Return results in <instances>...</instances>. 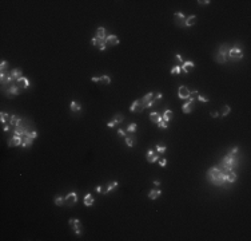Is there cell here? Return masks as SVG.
I'll return each mask as SVG.
<instances>
[{
  "label": "cell",
  "mask_w": 251,
  "mask_h": 241,
  "mask_svg": "<svg viewBox=\"0 0 251 241\" xmlns=\"http://www.w3.org/2000/svg\"><path fill=\"white\" fill-rule=\"evenodd\" d=\"M198 3H199V5H207V4H210L211 1H210V0H203V1H201V0H199Z\"/></svg>",
  "instance_id": "cell-44"
},
{
  "label": "cell",
  "mask_w": 251,
  "mask_h": 241,
  "mask_svg": "<svg viewBox=\"0 0 251 241\" xmlns=\"http://www.w3.org/2000/svg\"><path fill=\"white\" fill-rule=\"evenodd\" d=\"M123 120H124V118H123V115H122V114H116L115 117L112 118V119H111V120H110V122H108V123H107V126H108V127H115L116 125L122 123Z\"/></svg>",
  "instance_id": "cell-11"
},
{
  "label": "cell",
  "mask_w": 251,
  "mask_h": 241,
  "mask_svg": "<svg viewBox=\"0 0 251 241\" xmlns=\"http://www.w3.org/2000/svg\"><path fill=\"white\" fill-rule=\"evenodd\" d=\"M68 224H70V226L75 230V233H76L77 236H80L81 234V224H80V221L73 218V220H70V221H68Z\"/></svg>",
  "instance_id": "cell-8"
},
{
  "label": "cell",
  "mask_w": 251,
  "mask_h": 241,
  "mask_svg": "<svg viewBox=\"0 0 251 241\" xmlns=\"http://www.w3.org/2000/svg\"><path fill=\"white\" fill-rule=\"evenodd\" d=\"M194 67H195V64H194V62H190V60H186V62L182 63V71L184 72V74H188L191 70H194Z\"/></svg>",
  "instance_id": "cell-13"
},
{
  "label": "cell",
  "mask_w": 251,
  "mask_h": 241,
  "mask_svg": "<svg viewBox=\"0 0 251 241\" xmlns=\"http://www.w3.org/2000/svg\"><path fill=\"white\" fill-rule=\"evenodd\" d=\"M70 109L72 110L73 113H79V111H80L81 110V106H80V103H77V102H71L70 103Z\"/></svg>",
  "instance_id": "cell-27"
},
{
  "label": "cell",
  "mask_w": 251,
  "mask_h": 241,
  "mask_svg": "<svg viewBox=\"0 0 251 241\" xmlns=\"http://www.w3.org/2000/svg\"><path fill=\"white\" fill-rule=\"evenodd\" d=\"M211 117H213V118L219 117V113H216V111H214V113H211Z\"/></svg>",
  "instance_id": "cell-50"
},
{
  "label": "cell",
  "mask_w": 251,
  "mask_h": 241,
  "mask_svg": "<svg viewBox=\"0 0 251 241\" xmlns=\"http://www.w3.org/2000/svg\"><path fill=\"white\" fill-rule=\"evenodd\" d=\"M96 192H98V193H102V192H103L102 186H96Z\"/></svg>",
  "instance_id": "cell-51"
},
{
  "label": "cell",
  "mask_w": 251,
  "mask_h": 241,
  "mask_svg": "<svg viewBox=\"0 0 251 241\" xmlns=\"http://www.w3.org/2000/svg\"><path fill=\"white\" fill-rule=\"evenodd\" d=\"M32 141L30 137H23V144H22V146L23 148H30V146H32Z\"/></svg>",
  "instance_id": "cell-31"
},
{
  "label": "cell",
  "mask_w": 251,
  "mask_h": 241,
  "mask_svg": "<svg viewBox=\"0 0 251 241\" xmlns=\"http://www.w3.org/2000/svg\"><path fill=\"white\" fill-rule=\"evenodd\" d=\"M118 185H119V183H118V181H112V182H110L108 183V186H107V189H106V194H108V193H110V192L111 190H114V189H116V188H118Z\"/></svg>",
  "instance_id": "cell-28"
},
{
  "label": "cell",
  "mask_w": 251,
  "mask_h": 241,
  "mask_svg": "<svg viewBox=\"0 0 251 241\" xmlns=\"http://www.w3.org/2000/svg\"><path fill=\"white\" fill-rule=\"evenodd\" d=\"M195 23H196V16L195 15H191L188 18H186V23H184L186 27H192Z\"/></svg>",
  "instance_id": "cell-24"
},
{
  "label": "cell",
  "mask_w": 251,
  "mask_h": 241,
  "mask_svg": "<svg viewBox=\"0 0 251 241\" xmlns=\"http://www.w3.org/2000/svg\"><path fill=\"white\" fill-rule=\"evenodd\" d=\"M167 150V148L164 146V145H156V148H155V152L158 153L159 156H162V154H164Z\"/></svg>",
  "instance_id": "cell-32"
},
{
  "label": "cell",
  "mask_w": 251,
  "mask_h": 241,
  "mask_svg": "<svg viewBox=\"0 0 251 241\" xmlns=\"http://www.w3.org/2000/svg\"><path fill=\"white\" fill-rule=\"evenodd\" d=\"M175 59H176L179 63H183V58H182L180 54H176V55H175Z\"/></svg>",
  "instance_id": "cell-45"
},
{
  "label": "cell",
  "mask_w": 251,
  "mask_h": 241,
  "mask_svg": "<svg viewBox=\"0 0 251 241\" xmlns=\"http://www.w3.org/2000/svg\"><path fill=\"white\" fill-rule=\"evenodd\" d=\"M91 81H92V82H99V81H100V78H99V76H92V78H91Z\"/></svg>",
  "instance_id": "cell-49"
},
{
  "label": "cell",
  "mask_w": 251,
  "mask_h": 241,
  "mask_svg": "<svg viewBox=\"0 0 251 241\" xmlns=\"http://www.w3.org/2000/svg\"><path fill=\"white\" fill-rule=\"evenodd\" d=\"M178 97H179V99H188L190 98V90L187 89L186 86H179Z\"/></svg>",
  "instance_id": "cell-10"
},
{
  "label": "cell",
  "mask_w": 251,
  "mask_h": 241,
  "mask_svg": "<svg viewBox=\"0 0 251 241\" xmlns=\"http://www.w3.org/2000/svg\"><path fill=\"white\" fill-rule=\"evenodd\" d=\"M180 72H182L180 66H174L171 68V75H176V74H180Z\"/></svg>",
  "instance_id": "cell-37"
},
{
  "label": "cell",
  "mask_w": 251,
  "mask_h": 241,
  "mask_svg": "<svg viewBox=\"0 0 251 241\" xmlns=\"http://www.w3.org/2000/svg\"><path fill=\"white\" fill-rule=\"evenodd\" d=\"M196 99H198V101H199V102H203V103H207V102L210 101L209 98L203 97V95H198V97H196Z\"/></svg>",
  "instance_id": "cell-41"
},
{
  "label": "cell",
  "mask_w": 251,
  "mask_h": 241,
  "mask_svg": "<svg viewBox=\"0 0 251 241\" xmlns=\"http://www.w3.org/2000/svg\"><path fill=\"white\" fill-rule=\"evenodd\" d=\"M230 111H231L230 106L224 105L223 107H222V117H226V115H228V114H230Z\"/></svg>",
  "instance_id": "cell-36"
},
{
  "label": "cell",
  "mask_w": 251,
  "mask_h": 241,
  "mask_svg": "<svg viewBox=\"0 0 251 241\" xmlns=\"http://www.w3.org/2000/svg\"><path fill=\"white\" fill-rule=\"evenodd\" d=\"M16 83H17V85H22V89H28V87H30V81H28L26 76H22L20 79H17Z\"/></svg>",
  "instance_id": "cell-23"
},
{
  "label": "cell",
  "mask_w": 251,
  "mask_h": 241,
  "mask_svg": "<svg viewBox=\"0 0 251 241\" xmlns=\"http://www.w3.org/2000/svg\"><path fill=\"white\" fill-rule=\"evenodd\" d=\"M207 179L210 182L215 183L216 186H220V185L226 183L224 182V171L222 170L220 166H214L209 169L207 170Z\"/></svg>",
  "instance_id": "cell-1"
},
{
  "label": "cell",
  "mask_w": 251,
  "mask_h": 241,
  "mask_svg": "<svg viewBox=\"0 0 251 241\" xmlns=\"http://www.w3.org/2000/svg\"><path fill=\"white\" fill-rule=\"evenodd\" d=\"M154 185H155V186H158V188H159V185H160V181H154Z\"/></svg>",
  "instance_id": "cell-52"
},
{
  "label": "cell",
  "mask_w": 251,
  "mask_h": 241,
  "mask_svg": "<svg viewBox=\"0 0 251 241\" xmlns=\"http://www.w3.org/2000/svg\"><path fill=\"white\" fill-rule=\"evenodd\" d=\"M238 152H239V149H238V148H236V146H235V148H234V149H231V150H230V152H228V153H231V154H236V153H238Z\"/></svg>",
  "instance_id": "cell-48"
},
{
  "label": "cell",
  "mask_w": 251,
  "mask_h": 241,
  "mask_svg": "<svg viewBox=\"0 0 251 241\" xmlns=\"http://www.w3.org/2000/svg\"><path fill=\"white\" fill-rule=\"evenodd\" d=\"M66 205L68 206H72L75 205L77 202V194H76V192H71V193H68V194L66 196Z\"/></svg>",
  "instance_id": "cell-6"
},
{
  "label": "cell",
  "mask_w": 251,
  "mask_h": 241,
  "mask_svg": "<svg viewBox=\"0 0 251 241\" xmlns=\"http://www.w3.org/2000/svg\"><path fill=\"white\" fill-rule=\"evenodd\" d=\"M19 93H20V90L17 86H11L7 90V95H19Z\"/></svg>",
  "instance_id": "cell-26"
},
{
  "label": "cell",
  "mask_w": 251,
  "mask_h": 241,
  "mask_svg": "<svg viewBox=\"0 0 251 241\" xmlns=\"http://www.w3.org/2000/svg\"><path fill=\"white\" fill-rule=\"evenodd\" d=\"M238 178V175L235 174V171H224V182H230V183H234Z\"/></svg>",
  "instance_id": "cell-14"
},
{
  "label": "cell",
  "mask_w": 251,
  "mask_h": 241,
  "mask_svg": "<svg viewBox=\"0 0 251 241\" xmlns=\"http://www.w3.org/2000/svg\"><path fill=\"white\" fill-rule=\"evenodd\" d=\"M228 58L231 59L232 62H238V60H242L243 59V51L239 46H234L232 48L228 50Z\"/></svg>",
  "instance_id": "cell-4"
},
{
  "label": "cell",
  "mask_w": 251,
  "mask_h": 241,
  "mask_svg": "<svg viewBox=\"0 0 251 241\" xmlns=\"http://www.w3.org/2000/svg\"><path fill=\"white\" fill-rule=\"evenodd\" d=\"M162 97H163V95H162V93H158V94H156V95H155V101H156V102H159V101H160V99H162Z\"/></svg>",
  "instance_id": "cell-46"
},
{
  "label": "cell",
  "mask_w": 251,
  "mask_h": 241,
  "mask_svg": "<svg viewBox=\"0 0 251 241\" xmlns=\"http://www.w3.org/2000/svg\"><path fill=\"white\" fill-rule=\"evenodd\" d=\"M142 103H143V106H144V109H148V107H151V106H154L155 103H156V101H155V94L154 93H148V94H146L142 99Z\"/></svg>",
  "instance_id": "cell-5"
},
{
  "label": "cell",
  "mask_w": 251,
  "mask_h": 241,
  "mask_svg": "<svg viewBox=\"0 0 251 241\" xmlns=\"http://www.w3.org/2000/svg\"><path fill=\"white\" fill-rule=\"evenodd\" d=\"M174 20H175V23L178 24V26H184V23H186V18H184V15H183L182 12H175L174 14Z\"/></svg>",
  "instance_id": "cell-15"
},
{
  "label": "cell",
  "mask_w": 251,
  "mask_h": 241,
  "mask_svg": "<svg viewBox=\"0 0 251 241\" xmlns=\"http://www.w3.org/2000/svg\"><path fill=\"white\" fill-rule=\"evenodd\" d=\"M182 110H183V113H184V114L192 113V110H194V101H191V99H190L187 103H184V105L182 106Z\"/></svg>",
  "instance_id": "cell-16"
},
{
  "label": "cell",
  "mask_w": 251,
  "mask_h": 241,
  "mask_svg": "<svg viewBox=\"0 0 251 241\" xmlns=\"http://www.w3.org/2000/svg\"><path fill=\"white\" fill-rule=\"evenodd\" d=\"M124 142H126V145H127L128 148H132L134 145H135V138L134 137H124Z\"/></svg>",
  "instance_id": "cell-30"
},
{
  "label": "cell",
  "mask_w": 251,
  "mask_h": 241,
  "mask_svg": "<svg viewBox=\"0 0 251 241\" xmlns=\"http://www.w3.org/2000/svg\"><path fill=\"white\" fill-rule=\"evenodd\" d=\"M9 125H12V126L17 127V126H20V125H22V119H20L17 115H11V117H9Z\"/></svg>",
  "instance_id": "cell-20"
},
{
  "label": "cell",
  "mask_w": 251,
  "mask_h": 241,
  "mask_svg": "<svg viewBox=\"0 0 251 241\" xmlns=\"http://www.w3.org/2000/svg\"><path fill=\"white\" fill-rule=\"evenodd\" d=\"M8 67V62H5V60H3L1 62V64H0V68H1V72H4V70Z\"/></svg>",
  "instance_id": "cell-43"
},
{
  "label": "cell",
  "mask_w": 251,
  "mask_h": 241,
  "mask_svg": "<svg viewBox=\"0 0 251 241\" xmlns=\"http://www.w3.org/2000/svg\"><path fill=\"white\" fill-rule=\"evenodd\" d=\"M199 95V93H198L196 90H194V91H190V98L188 99H191V101H195V98Z\"/></svg>",
  "instance_id": "cell-39"
},
{
  "label": "cell",
  "mask_w": 251,
  "mask_h": 241,
  "mask_svg": "<svg viewBox=\"0 0 251 241\" xmlns=\"http://www.w3.org/2000/svg\"><path fill=\"white\" fill-rule=\"evenodd\" d=\"M158 163H159V166H160V167H164L167 165V160H166V158H162V160L158 161Z\"/></svg>",
  "instance_id": "cell-42"
},
{
  "label": "cell",
  "mask_w": 251,
  "mask_h": 241,
  "mask_svg": "<svg viewBox=\"0 0 251 241\" xmlns=\"http://www.w3.org/2000/svg\"><path fill=\"white\" fill-rule=\"evenodd\" d=\"M160 194H162V192L159 190V189H154V190H151L150 193H148V198L150 200H156L160 197Z\"/></svg>",
  "instance_id": "cell-25"
},
{
  "label": "cell",
  "mask_w": 251,
  "mask_h": 241,
  "mask_svg": "<svg viewBox=\"0 0 251 241\" xmlns=\"http://www.w3.org/2000/svg\"><path fill=\"white\" fill-rule=\"evenodd\" d=\"M106 30L103 27H99L96 30V38H99V39H106Z\"/></svg>",
  "instance_id": "cell-29"
},
{
  "label": "cell",
  "mask_w": 251,
  "mask_h": 241,
  "mask_svg": "<svg viewBox=\"0 0 251 241\" xmlns=\"http://www.w3.org/2000/svg\"><path fill=\"white\" fill-rule=\"evenodd\" d=\"M83 204H84L85 206H92L94 204H95V198H94V196L91 194V193H87V194L84 196Z\"/></svg>",
  "instance_id": "cell-18"
},
{
  "label": "cell",
  "mask_w": 251,
  "mask_h": 241,
  "mask_svg": "<svg viewBox=\"0 0 251 241\" xmlns=\"http://www.w3.org/2000/svg\"><path fill=\"white\" fill-rule=\"evenodd\" d=\"M9 75H11L12 78H13V81L16 82L17 79H20L22 76H23V72H22V70H19V68H13V70H11Z\"/></svg>",
  "instance_id": "cell-19"
},
{
  "label": "cell",
  "mask_w": 251,
  "mask_h": 241,
  "mask_svg": "<svg viewBox=\"0 0 251 241\" xmlns=\"http://www.w3.org/2000/svg\"><path fill=\"white\" fill-rule=\"evenodd\" d=\"M150 120L158 125V122H160V120H162V115H160L159 113H156V111H154V113L150 114Z\"/></svg>",
  "instance_id": "cell-21"
},
{
  "label": "cell",
  "mask_w": 251,
  "mask_h": 241,
  "mask_svg": "<svg viewBox=\"0 0 251 241\" xmlns=\"http://www.w3.org/2000/svg\"><path fill=\"white\" fill-rule=\"evenodd\" d=\"M54 202L58 206H63L64 204H66V200L63 198V197H60V196H56V197H55V200H54Z\"/></svg>",
  "instance_id": "cell-33"
},
{
  "label": "cell",
  "mask_w": 251,
  "mask_h": 241,
  "mask_svg": "<svg viewBox=\"0 0 251 241\" xmlns=\"http://www.w3.org/2000/svg\"><path fill=\"white\" fill-rule=\"evenodd\" d=\"M228 50H230V46L228 44H222L219 47V50L216 52V56H215V60L218 63H226L227 60V55H228Z\"/></svg>",
  "instance_id": "cell-3"
},
{
  "label": "cell",
  "mask_w": 251,
  "mask_h": 241,
  "mask_svg": "<svg viewBox=\"0 0 251 241\" xmlns=\"http://www.w3.org/2000/svg\"><path fill=\"white\" fill-rule=\"evenodd\" d=\"M4 131H9V126H5V127H4Z\"/></svg>",
  "instance_id": "cell-53"
},
{
  "label": "cell",
  "mask_w": 251,
  "mask_h": 241,
  "mask_svg": "<svg viewBox=\"0 0 251 241\" xmlns=\"http://www.w3.org/2000/svg\"><path fill=\"white\" fill-rule=\"evenodd\" d=\"M238 162H239V160L236 158V154H231V153H228L227 156L223 158V161H222V165H220V167H222V170L223 171H232V169L234 167L238 166Z\"/></svg>",
  "instance_id": "cell-2"
},
{
  "label": "cell",
  "mask_w": 251,
  "mask_h": 241,
  "mask_svg": "<svg viewBox=\"0 0 251 241\" xmlns=\"http://www.w3.org/2000/svg\"><path fill=\"white\" fill-rule=\"evenodd\" d=\"M158 127H160V129H167V127H168V123H167L166 120H163V118H162V120H160V122H158Z\"/></svg>",
  "instance_id": "cell-40"
},
{
  "label": "cell",
  "mask_w": 251,
  "mask_h": 241,
  "mask_svg": "<svg viewBox=\"0 0 251 241\" xmlns=\"http://www.w3.org/2000/svg\"><path fill=\"white\" fill-rule=\"evenodd\" d=\"M136 129H138V125H136V123H130L127 126V131L131 133V134H134V133L136 131Z\"/></svg>",
  "instance_id": "cell-35"
},
{
  "label": "cell",
  "mask_w": 251,
  "mask_h": 241,
  "mask_svg": "<svg viewBox=\"0 0 251 241\" xmlns=\"http://www.w3.org/2000/svg\"><path fill=\"white\" fill-rule=\"evenodd\" d=\"M146 158L150 163H155V162H158V161L160 160V158H159V154L155 152V150H148L147 154H146Z\"/></svg>",
  "instance_id": "cell-9"
},
{
  "label": "cell",
  "mask_w": 251,
  "mask_h": 241,
  "mask_svg": "<svg viewBox=\"0 0 251 241\" xmlns=\"http://www.w3.org/2000/svg\"><path fill=\"white\" fill-rule=\"evenodd\" d=\"M172 117H174V113H172V110H164V113H163V115H162L163 120H166L167 123H168V122L172 119Z\"/></svg>",
  "instance_id": "cell-22"
},
{
  "label": "cell",
  "mask_w": 251,
  "mask_h": 241,
  "mask_svg": "<svg viewBox=\"0 0 251 241\" xmlns=\"http://www.w3.org/2000/svg\"><path fill=\"white\" fill-rule=\"evenodd\" d=\"M22 144H23V137L13 135L11 139L8 141V148H12V146H22Z\"/></svg>",
  "instance_id": "cell-12"
},
{
  "label": "cell",
  "mask_w": 251,
  "mask_h": 241,
  "mask_svg": "<svg viewBox=\"0 0 251 241\" xmlns=\"http://www.w3.org/2000/svg\"><path fill=\"white\" fill-rule=\"evenodd\" d=\"M100 78V83H103V85H110L111 83V78L108 76V75H103V76H99Z\"/></svg>",
  "instance_id": "cell-34"
},
{
  "label": "cell",
  "mask_w": 251,
  "mask_h": 241,
  "mask_svg": "<svg viewBox=\"0 0 251 241\" xmlns=\"http://www.w3.org/2000/svg\"><path fill=\"white\" fill-rule=\"evenodd\" d=\"M118 134H119L120 137H126V131H124L123 129H119V130H118Z\"/></svg>",
  "instance_id": "cell-47"
},
{
  "label": "cell",
  "mask_w": 251,
  "mask_h": 241,
  "mask_svg": "<svg viewBox=\"0 0 251 241\" xmlns=\"http://www.w3.org/2000/svg\"><path fill=\"white\" fill-rule=\"evenodd\" d=\"M7 119H8V115H7V113H4V111H1V113H0V122H1V123H5V122H7Z\"/></svg>",
  "instance_id": "cell-38"
},
{
  "label": "cell",
  "mask_w": 251,
  "mask_h": 241,
  "mask_svg": "<svg viewBox=\"0 0 251 241\" xmlns=\"http://www.w3.org/2000/svg\"><path fill=\"white\" fill-rule=\"evenodd\" d=\"M106 43H107V44H110V46H118L120 42H119V39H118L115 35H107V36H106Z\"/></svg>",
  "instance_id": "cell-17"
},
{
  "label": "cell",
  "mask_w": 251,
  "mask_h": 241,
  "mask_svg": "<svg viewBox=\"0 0 251 241\" xmlns=\"http://www.w3.org/2000/svg\"><path fill=\"white\" fill-rule=\"evenodd\" d=\"M143 110H144V106H143V103H142V101H140V99L134 101V103H132L131 107H130V111H131V113H135V111L142 113Z\"/></svg>",
  "instance_id": "cell-7"
}]
</instances>
